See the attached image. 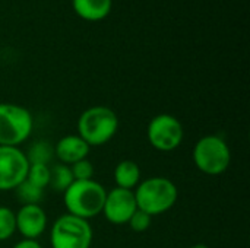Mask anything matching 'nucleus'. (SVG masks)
<instances>
[{
	"instance_id": "nucleus-1",
	"label": "nucleus",
	"mask_w": 250,
	"mask_h": 248,
	"mask_svg": "<svg viewBox=\"0 0 250 248\" xmlns=\"http://www.w3.org/2000/svg\"><path fill=\"white\" fill-rule=\"evenodd\" d=\"M135 200L139 210L149 216L168 212L177 202L179 191L173 181L166 177H149L136 186Z\"/></svg>"
},
{
	"instance_id": "nucleus-2",
	"label": "nucleus",
	"mask_w": 250,
	"mask_h": 248,
	"mask_svg": "<svg viewBox=\"0 0 250 248\" xmlns=\"http://www.w3.org/2000/svg\"><path fill=\"white\" fill-rule=\"evenodd\" d=\"M105 194V189L95 180H75L63 193V202L69 215L88 221L103 212Z\"/></svg>"
},
{
	"instance_id": "nucleus-3",
	"label": "nucleus",
	"mask_w": 250,
	"mask_h": 248,
	"mask_svg": "<svg viewBox=\"0 0 250 248\" xmlns=\"http://www.w3.org/2000/svg\"><path fill=\"white\" fill-rule=\"evenodd\" d=\"M117 129L119 118L116 113L104 105L85 110L78 120V136H81L89 148L108 143L117 133Z\"/></svg>"
},
{
	"instance_id": "nucleus-4",
	"label": "nucleus",
	"mask_w": 250,
	"mask_h": 248,
	"mask_svg": "<svg viewBox=\"0 0 250 248\" xmlns=\"http://www.w3.org/2000/svg\"><path fill=\"white\" fill-rule=\"evenodd\" d=\"M231 161L227 142L215 134L201 137L193 148V162L207 175L223 174Z\"/></svg>"
},
{
	"instance_id": "nucleus-5",
	"label": "nucleus",
	"mask_w": 250,
	"mask_h": 248,
	"mask_svg": "<svg viewBox=\"0 0 250 248\" xmlns=\"http://www.w3.org/2000/svg\"><path fill=\"white\" fill-rule=\"evenodd\" d=\"M31 113L16 104H0V146L18 148L32 132Z\"/></svg>"
},
{
	"instance_id": "nucleus-6",
	"label": "nucleus",
	"mask_w": 250,
	"mask_h": 248,
	"mask_svg": "<svg viewBox=\"0 0 250 248\" xmlns=\"http://www.w3.org/2000/svg\"><path fill=\"white\" fill-rule=\"evenodd\" d=\"M92 235L88 221L66 213L53 224L50 243L53 248H89Z\"/></svg>"
},
{
	"instance_id": "nucleus-7",
	"label": "nucleus",
	"mask_w": 250,
	"mask_h": 248,
	"mask_svg": "<svg viewBox=\"0 0 250 248\" xmlns=\"http://www.w3.org/2000/svg\"><path fill=\"white\" fill-rule=\"evenodd\" d=\"M183 126L171 114H158L148 124L146 136L149 143L161 152H170L183 142Z\"/></svg>"
},
{
	"instance_id": "nucleus-8",
	"label": "nucleus",
	"mask_w": 250,
	"mask_h": 248,
	"mask_svg": "<svg viewBox=\"0 0 250 248\" xmlns=\"http://www.w3.org/2000/svg\"><path fill=\"white\" fill-rule=\"evenodd\" d=\"M28 159L19 148L0 146V191L15 190L28 174Z\"/></svg>"
},
{
	"instance_id": "nucleus-9",
	"label": "nucleus",
	"mask_w": 250,
	"mask_h": 248,
	"mask_svg": "<svg viewBox=\"0 0 250 248\" xmlns=\"http://www.w3.org/2000/svg\"><path fill=\"white\" fill-rule=\"evenodd\" d=\"M138 210L136 200L133 190H125V189H113L105 194L104 206H103V215L105 219L113 225H123L127 224L130 216Z\"/></svg>"
},
{
	"instance_id": "nucleus-10",
	"label": "nucleus",
	"mask_w": 250,
	"mask_h": 248,
	"mask_svg": "<svg viewBox=\"0 0 250 248\" xmlns=\"http://www.w3.org/2000/svg\"><path fill=\"white\" fill-rule=\"evenodd\" d=\"M16 231L26 240H37L47 227V215L40 205H23L16 213Z\"/></svg>"
},
{
	"instance_id": "nucleus-11",
	"label": "nucleus",
	"mask_w": 250,
	"mask_h": 248,
	"mask_svg": "<svg viewBox=\"0 0 250 248\" xmlns=\"http://www.w3.org/2000/svg\"><path fill=\"white\" fill-rule=\"evenodd\" d=\"M56 156L62 161V164L72 165L81 159H85L89 153V146L81 136L69 134L62 137L56 148H54Z\"/></svg>"
},
{
	"instance_id": "nucleus-12",
	"label": "nucleus",
	"mask_w": 250,
	"mask_h": 248,
	"mask_svg": "<svg viewBox=\"0 0 250 248\" xmlns=\"http://www.w3.org/2000/svg\"><path fill=\"white\" fill-rule=\"evenodd\" d=\"M75 13L89 22H98L111 12L113 0H72Z\"/></svg>"
},
{
	"instance_id": "nucleus-13",
	"label": "nucleus",
	"mask_w": 250,
	"mask_h": 248,
	"mask_svg": "<svg viewBox=\"0 0 250 248\" xmlns=\"http://www.w3.org/2000/svg\"><path fill=\"white\" fill-rule=\"evenodd\" d=\"M141 180V168L133 161H122L117 164L114 170V181L119 189L133 190L139 184Z\"/></svg>"
},
{
	"instance_id": "nucleus-14",
	"label": "nucleus",
	"mask_w": 250,
	"mask_h": 248,
	"mask_svg": "<svg viewBox=\"0 0 250 248\" xmlns=\"http://www.w3.org/2000/svg\"><path fill=\"white\" fill-rule=\"evenodd\" d=\"M75 181L70 167L66 164H56L53 168H50V183L48 186L57 191V193H64L69 186Z\"/></svg>"
},
{
	"instance_id": "nucleus-15",
	"label": "nucleus",
	"mask_w": 250,
	"mask_h": 248,
	"mask_svg": "<svg viewBox=\"0 0 250 248\" xmlns=\"http://www.w3.org/2000/svg\"><path fill=\"white\" fill-rule=\"evenodd\" d=\"M54 155V149L53 146L45 142V140H37L35 143H32L28 149V153H25L28 164L29 165H48L51 158Z\"/></svg>"
},
{
	"instance_id": "nucleus-16",
	"label": "nucleus",
	"mask_w": 250,
	"mask_h": 248,
	"mask_svg": "<svg viewBox=\"0 0 250 248\" xmlns=\"http://www.w3.org/2000/svg\"><path fill=\"white\" fill-rule=\"evenodd\" d=\"M16 197L19 199V202L23 205H40V202L44 197V190L31 184L29 181L23 180L16 189Z\"/></svg>"
},
{
	"instance_id": "nucleus-17",
	"label": "nucleus",
	"mask_w": 250,
	"mask_h": 248,
	"mask_svg": "<svg viewBox=\"0 0 250 248\" xmlns=\"http://www.w3.org/2000/svg\"><path fill=\"white\" fill-rule=\"evenodd\" d=\"M16 232L15 212L9 208L0 206V241L9 240Z\"/></svg>"
},
{
	"instance_id": "nucleus-18",
	"label": "nucleus",
	"mask_w": 250,
	"mask_h": 248,
	"mask_svg": "<svg viewBox=\"0 0 250 248\" xmlns=\"http://www.w3.org/2000/svg\"><path fill=\"white\" fill-rule=\"evenodd\" d=\"M25 180L44 190L45 187H48V183H50V167L48 165H40V164L29 165Z\"/></svg>"
},
{
	"instance_id": "nucleus-19",
	"label": "nucleus",
	"mask_w": 250,
	"mask_h": 248,
	"mask_svg": "<svg viewBox=\"0 0 250 248\" xmlns=\"http://www.w3.org/2000/svg\"><path fill=\"white\" fill-rule=\"evenodd\" d=\"M70 167V171H72V175L76 181H83V180H92V175H94V165L85 158V159H81Z\"/></svg>"
},
{
	"instance_id": "nucleus-20",
	"label": "nucleus",
	"mask_w": 250,
	"mask_h": 248,
	"mask_svg": "<svg viewBox=\"0 0 250 248\" xmlns=\"http://www.w3.org/2000/svg\"><path fill=\"white\" fill-rule=\"evenodd\" d=\"M151 221H152V216H149L148 213L142 212V210H136L130 219H129V227L135 231V232H144L146 231L149 227H151Z\"/></svg>"
},
{
	"instance_id": "nucleus-21",
	"label": "nucleus",
	"mask_w": 250,
	"mask_h": 248,
	"mask_svg": "<svg viewBox=\"0 0 250 248\" xmlns=\"http://www.w3.org/2000/svg\"><path fill=\"white\" fill-rule=\"evenodd\" d=\"M13 248H42L40 246V243L37 240H26L23 238L22 241H19Z\"/></svg>"
},
{
	"instance_id": "nucleus-22",
	"label": "nucleus",
	"mask_w": 250,
	"mask_h": 248,
	"mask_svg": "<svg viewBox=\"0 0 250 248\" xmlns=\"http://www.w3.org/2000/svg\"><path fill=\"white\" fill-rule=\"evenodd\" d=\"M190 248H209L207 244H195L193 247H190Z\"/></svg>"
}]
</instances>
